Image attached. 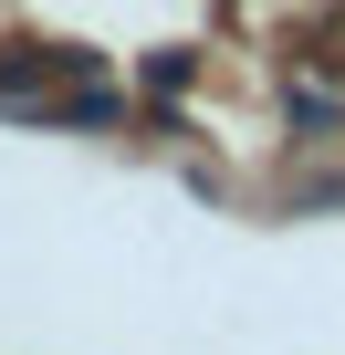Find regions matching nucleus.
<instances>
[{
	"instance_id": "obj_1",
	"label": "nucleus",
	"mask_w": 345,
	"mask_h": 355,
	"mask_svg": "<svg viewBox=\"0 0 345 355\" xmlns=\"http://www.w3.org/2000/svg\"><path fill=\"white\" fill-rule=\"evenodd\" d=\"M283 115H293L303 136H324V125H345V94H335V84H314V73H293V84H283Z\"/></svg>"
}]
</instances>
